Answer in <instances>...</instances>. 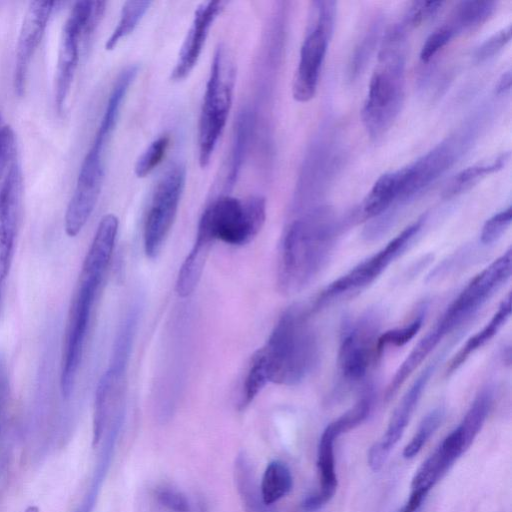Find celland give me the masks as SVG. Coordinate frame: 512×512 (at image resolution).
I'll use <instances>...</instances> for the list:
<instances>
[{"label": "cell", "mask_w": 512, "mask_h": 512, "mask_svg": "<svg viewBox=\"0 0 512 512\" xmlns=\"http://www.w3.org/2000/svg\"><path fill=\"white\" fill-rule=\"evenodd\" d=\"M311 313V307L295 304L281 314L266 343L251 357L240 409L247 407L267 383L297 385L314 370L319 344Z\"/></svg>", "instance_id": "obj_1"}, {"label": "cell", "mask_w": 512, "mask_h": 512, "mask_svg": "<svg viewBox=\"0 0 512 512\" xmlns=\"http://www.w3.org/2000/svg\"><path fill=\"white\" fill-rule=\"evenodd\" d=\"M118 231V219L105 215L98 224L84 258L68 310L63 337L60 391L65 399L73 393L82 360L92 309L109 266Z\"/></svg>", "instance_id": "obj_2"}, {"label": "cell", "mask_w": 512, "mask_h": 512, "mask_svg": "<svg viewBox=\"0 0 512 512\" xmlns=\"http://www.w3.org/2000/svg\"><path fill=\"white\" fill-rule=\"evenodd\" d=\"M342 230L327 207L314 208L291 221L281 238L277 285L294 294L310 285L324 269Z\"/></svg>", "instance_id": "obj_3"}, {"label": "cell", "mask_w": 512, "mask_h": 512, "mask_svg": "<svg viewBox=\"0 0 512 512\" xmlns=\"http://www.w3.org/2000/svg\"><path fill=\"white\" fill-rule=\"evenodd\" d=\"M405 30L392 28L385 35L378 65L369 83L361 117L370 138L378 140L390 129L404 100Z\"/></svg>", "instance_id": "obj_4"}, {"label": "cell", "mask_w": 512, "mask_h": 512, "mask_svg": "<svg viewBox=\"0 0 512 512\" xmlns=\"http://www.w3.org/2000/svg\"><path fill=\"white\" fill-rule=\"evenodd\" d=\"M265 219L266 201L262 196H221L203 211L196 238L211 244L220 240L229 245H245L257 236Z\"/></svg>", "instance_id": "obj_5"}, {"label": "cell", "mask_w": 512, "mask_h": 512, "mask_svg": "<svg viewBox=\"0 0 512 512\" xmlns=\"http://www.w3.org/2000/svg\"><path fill=\"white\" fill-rule=\"evenodd\" d=\"M235 71L227 51L219 45L214 53L198 126V161L209 165L225 128L232 105Z\"/></svg>", "instance_id": "obj_6"}, {"label": "cell", "mask_w": 512, "mask_h": 512, "mask_svg": "<svg viewBox=\"0 0 512 512\" xmlns=\"http://www.w3.org/2000/svg\"><path fill=\"white\" fill-rule=\"evenodd\" d=\"M138 319L139 306L133 305L119 327L108 367L98 382L93 412V446L100 442L109 417L122 403Z\"/></svg>", "instance_id": "obj_7"}, {"label": "cell", "mask_w": 512, "mask_h": 512, "mask_svg": "<svg viewBox=\"0 0 512 512\" xmlns=\"http://www.w3.org/2000/svg\"><path fill=\"white\" fill-rule=\"evenodd\" d=\"M106 7L104 1H77L66 19L60 38L55 74V105L62 113L79 61L80 42L98 26Z\"/></svg>", "instance_id": "obj_8"}, {"label": "cell", "mask_w": 512, "mask_h": 512, "mask_svg": "<svg viewBox=\"0 0 512 512\" xmlns=\"http://www.w3.org/2000/svg\"><path fill=\"white\" fill-rule=\"evenodd\" d=\"M511 270L512 252L508 250L465 286L431 328L433 333L442 341L467 323L510 278Z\"/></svg>", "instance_id": "obj_9"}, {"label": "cell", "mask_w": 512, "mask_h": 512, "mask_svg": "<svg viewBox=\"0 0 512 512\" xmlns=\"http://www.w3.org/2000/svg\"><path fill=\"white\" fill-rule=\"evenodd\" d=\"M423 225L419 219L403 229L383 248L326 286L311 305L312 311L361 291L377 279L410 245Z\"/></svg>", "instance_id": "obj_10"}, {"label": "cell", "mask_w": 512, "mask_h": 512, "mask_svg": "<svg viewBox=\"0 0 512 512\" xmlns=\"http://www.w3.org/2000/svg\"><path fill=\"white\" fill-rule=\"evenodd\" d=\"M185 180V168L180 164H173L161 176L155 187L143 230L144 251L151 259L158 256L170 232Z\"/></svg>", "instance_id": "obj_11"}, {"label": "cell", "mask_w": 512, "mask_h": 512, "mask_svg": "<svg viewBox=\"0 0 512 512\" xmlns=\"http://www.w3.org/2000/svg\"><path fill=\"white\" fill-rule=\"evenodd\" d=\"M107 143L95 136L83 159L64 218L65 232L69 237L81 232L97 204L104 180L103 153Z\"/></svg>", "instance_id": "obj_12"}, {"label": "cell", "mask_w": 512, "mask_h": 512, "mask_svg": "<svg viewBox=\"0 0 512 512\" xmlns=\"http://www.w3.org/2000/svg\"><path fill=\"white\" fill-rule=\"evenodd\" d=\"M377 324L371 317H363L345 326L338 349V367L343 379L355 383L367 374L379 358L376 350Z\"/></svg>", "instance_id": "obj_13"}, {"label": "cell", "mask_w": 512, "mask_h": 512, "mask_svg": "<svg viewBox=\"0 0 512 512\" xmlns=\"http://www.w3.org/2000/svg\"><path fill=\"white\" fill-rule=\"evenodd\" d=\"M23 177L12 163L0 188V313L21 215Z\"/></svg>", "instance_id": "obj_14"}, {"label": "cell", "mask_w": 512, "mask_h": 512, "mask_svg": "<svg viewBox=\"0 0 512 512\" xmlns=\"http://www.w3.org/2000/svg\"><path fill=\"white\" fill-rule=\"evenodd\" d=\"M435 369V363L427 366L396 406L381 439L372 445L368 452V464L372 470H379L390 452L402 437Z\"/></svg>", "instance_id": "obj_15"}, {"label": "cell", "mask_w": 512, "mask_h": 512, "mask_svg": "<svg viewBox=\"0 0 512 512\" xmlns=\"http://www.w3.org/2000/svg\"><path fill=\"white\" fill-rule=\"evenodd\" d=\"M54 1H32L25 12L16 46L13 85L23 96L29 66L54 9Z\"/></svg>", "instance_id": "obj_16"}, {"label": "cell", "mask_w": 512, "mask_h": 512, "mask_svg": "<svg viewBox=\"0 0 512 512\" xmlns=\"http://www.w3.org/2000/svg\"><path fill=\"white\" fill-rule=\"evenodd\" d=\"M332 31L318 23L310 22L308 25L292 85L293 97L298 102H308L316 93L320 70Z\"/></svg>", "instance_id": "obj_17"}, {"label": "cell", "mask_w": 512, "mask_h": 512, "mask_svg": "<svg viewBox=\"0 0 512 512\" xmlns=\"http://www.w3.org/2000/svg\"><path fill=\"white\" fill-rule=\"evenodd\" d=\"M458 151L456 140L449 139L414 163L402 168V186L398 205L412 199L449 169L455 162Z\"/></svg>", "instance_id": "obj_18"}, {"label": "cell", "mask_w": 512, "mask_h": 512, "mask_svg": "<svg viewBox=\"0 0 512 512\" xmlns=\"http://www.w3.org/2000/svg\"><path fill=\"white\" fill-rule=\"evenodd\" d=\"M227 4V1L211 0L197 6L192 23L178 53L175 66L171 71L173 81L185 79L194 69L213 23L224 11Z\"/></svg>", "instance_id": "obj_19"}, {"label": "cell", "mask_w": 512, "mask_h": 512, "mask_svg": "<svg viewBox=\"0 0 512 512\" xmlns=\"http://www.w3.org/2000/svg\"><path fill=\"white\" fill-rule=\"evenodd\" d=\"M467 449L461 431L456 427L418 468L412 479L411 493L426 496Z\"/></svg>", "instance_id": "obj_20"}, {"label": "cell", "mask_w": 512, "mask_h": 512, "mask_svg": "<svg viewBox=\"0 0 512 512\" xmlns=\"http://www.w3.org/2000/svg\"><path fill=\"white\" fill-rule=\"evenodd\" d=\"M337 438L334 430L328 425L321 435L317 452L320 489L301 502L302 512H315L321 509L336 492L338 480L335 469L334 442Z\"/></svg>", "instance_id": "obj_21"}, {"label": "cell", "mask_w": 512, "mask_h": 512, "mask_svg": "<svg viewBox=\"0 0 512 512\" xmlns=\"http://www.w3.org/2000/svg\"><path fill=\"white\" fill-rule=\"evenodd\" d=\"M401 185L402 169L381 175L361 204V217L372 219L390 208L397 210Z\"/></svg>", "instance_id": "obj_22"}, {"label": "cell", "mask_w": 512, "mask_h": 512, "mask_svg": "<svg viewBox=\"0 0 512 512\" xmlns=\"http://www.w3.org/2000/svg\"><path fill=\"white\" fill-rule=\"evenodd\" d=\"M511 314V295L502 301L497 311L494 313L492 318L486 325L471 336L461 349L451 359L447 374L455 372L465 361L478 349L483 347L489 342L500 330V328L506 323Z\"/></svg>", "instance_id": "obj_23"}, {"label": "cell", "mask_w": 512, "mask_h": 512, "mask_svg": "<svg viewBox=\"0 0 512 512\" xmlns=\"http://www.w3.org/2000/svg\"><path fill=\"white\" fill-rule=\"evenodd\" d=\"M234 479L245 512H274L271 506L265 504L260 485L257 484L244 453L239 454L235 459Z\"/></svg>", "instance_id": "obj_24"}, {"label": "cell", "mask_w": 512, "mask_h": 512, "mask_svg": "<svg viewBox=\"0 0 512 512\" xmlns=\"http://www.w3.org/2000/svg\"><path fill=\"white\" fill-rule=\"evenodd\" d=\"M211 244L195 239L193 247L181 265L177 280L176 292L180 297L193 293L202 276Z\"/></svg>", "instance_id": "obj_25"}, {"label": "cell", "mask_w": 512, "mask_h": 512, "mask_svg": "<svg viewBox=\"0 0 512 512\" xmlns=\"http://www.w3.org/2000/svg\"><path fill=\"white\" fill-rule=\"evenodd\" d=\"M497 2L469 0L460 2L454 9L450 23L453 32L473 31L484 24L495 12Z\"/></svg>", "instance_id": "obj_26"}, {"label": "cell", "mask_w": 512, "mask_h": 512, "mask_svg": "<svg viewBox=\"0 0 512 512\" xmlns=\"http://www.w3.org/2000/svg\"><path fill=\"white\" fill-rule=\"evenodd\" d=\"M253 126L250 111H242L235 123L234 134L227 167L226 188H232L237 181L249 146Z\"/></svg>", "instance_id": "obj_27"}, {"label": "cell", "mask_w": 512, "mask_h": 512, "mask_svg": "<svg viewBox=\"0 0 512 512\" xmlns=\"http://www.w3.org/2000/svg\"><path fill=\"white\" fill-rule=\"evenodd\" d=\"M292 488V475L282 461L270 462L263 474L260 490L266 505L272 506L286 496Z\"/></svg>", "instance_id": "obj_28"}, {"label": "cell", "mask_w": 512, "mask_h": 512, "mask_svg": "<svg viewBox=\"0 0 512 512\" xmlns=\"http://www.w3.org/2000/svg\"><path fill=\"white\" fill-rule=\"evenodd\" d=\"M493 402V392L489 388L481 390L474 398L461 423L457 426L470 447L483 427Z\"/></svg>", "instance_id": "obj_29"}, {"label": "cell", "mask_w": 512, "mask_h": 512, "mask_svg": "<svg viewBox=\"0 0 512 512\" xmlns=\"http://www.w3.org/2000/svg\"><path fill=\"white\" fill-rule=\"evenodd\" d=\"M507 158L508 154L504 153L489 164H478L460 171L445 188L443 196L451 198L467 191L486 175L501 169L507 161Z\"/></svg>", "instance_id": "obj_30"}, {"label": "cell", "mask_w": 512, "mask_h": 512, "mask_svg": "<svg viewBox=\"0 0 512 512\" xmlns=\"http://www.w3.org/2000/svg\"><path fill=\"white\" fill-rule=\"evenodd\" d=\"M151 4V1H126L117 25L105 43V49L113 50L123 38L130 35Z\"/></svg>", "instance_id": "obj_31"}, {"label": "cell", "mask_w": 512, "mask_h": 512, "mask_svg": "<svg viewBox=\"0 0 512 512\" xmlns=\"http://www.w3.org/2000/svg\"><path fill=\"white\" fill-rule=\"evenodd\" d=\"M373 398L372 392L368 391L352 408L329 424L338 437L366 420L372 410Z\"/></svg>", "instance_id": "obj_32"}, {"label": "cell", "mask_w": 512, "mask_h": 512, "mask_svg": "<svg viewBox=\"0 0 512 512\" xmlns=\"http://www.w3.org/2000/svg\"><path fill=\"white\" fill-rule=\"evenodd\" d=\"M444 418V410L436 408L430 411L421 421L416 433L405 446L403 456L406 459L415 457L428 439L435 433Z\"/></svg>", "instance_id": "obj_33"}, {"label": "cell", "mask_w": 512, "mask_h": 512, "mask_svg": "<svg viewBox=\"0 0 512 512\" xmlns=\"http://www.w3.org/2000/svg\"><path fill=\"white\" fill-rule=\"evenodd\" d=\"M169 144L170 138L167 135L160 136L152 141L138 157L134 166L135 175L138 178L148 176L164 159Z\"/></svg>", "instance_id": "obj_34"}, {"label": "cell", "mask_w": 512, "mask_h": 512, "mask_svg": "<svg viewBox=\"0 0 512 512\" xmlns=\"http://www.w3.org/2000/svg\"><path fill=\"white\" fill-rule=\"evenodd\" d=\"M423 323V314L403 327L394 328L378 335L376 350L379 357L387 347H400L410 341L419 331Z\"/></svg>", "instance_id": "obj_35"}, {"label": "cell", "mask_w": 512, "mask_h": 512, "mask_svg": "<svg viewBox=\"0 0 512 512\" xmlns=\"http://www.w3.org/2000/svg\"><path fill=\"white\" fill-rule=\"evenodd\" d=\"M512 220L511 206L490 217L483 225L480 241L484 245H491L498 241L510 226Z\"/></svg>", "instance_id": "obj_36"}, {"label": "cell", "mask_w": 512, "mask_h": 512, "mask_svg": "<svg viewBox=\"0 0 512 512\" xmlns=\"http://www.w3.org/2000/svg\"><path fill=\"white\" fill-rule=\"evenodd\" d=\"M378 26L374 25L363 37L359 45L356 47L353 58L350 64V75L352 78L356 77L364 69L367 60L369 59L375 42L378 38Z\"/></svg>", "instance_id": "obj_37"}, {"label": "cell", "mask_w": 512, "mask_h": 512, "mask_svg": "<svg viewBox=\"0 0 512 512\" xmlns=\"http://www.w3.org/2000/svg\"><path fill=\"white\" fill-rule=\"evenodd\" d=\"M443 5L442 1H414L407 11L405 22L408 26H419L435 17Z\"/></svg>", "instance_id": "obj_38"}, {"label": "cell", "mask_w": 512, "mask_h": 512, "mask_svg": "<svg viewBox=\"0 0 512 512\" xmlns=\"http://www.w3.org/2000/svg\"><path fill=\"white\" fill-rule=\"evenodd\" d=\"M511 40V25L501 29L486 39L475 51L477 62H483L495 56Z\"/></svg>", "instance_id": "obj_39"}, {"label": "cell", "mask_w": 512, "mask_h": 512, "mask_svg": "<svg viewBox=\"0 0 512 512\" xmlns=\"http://www.w3.org/2000/svg\"><path fill=\"white\" fill-rule=\"evenodd\" d=\"M455 35L453 30L448 26H442L432 32L425 40L421 51L420 60L424 63L429 62L445 45L449 43Z\"/></svg>", "instance_id": "obj_40"}, {"label": "cell", "mask_w": 512, "mask_h": 512, "mask_svg": "<svg viewBox=\"0 0 512 512\" xmlns=\"http://www.w3.org/2000/svg\"><path fill=\"white\" fill-rule=\"evenodd\" d=\"M155 497L158 503L170 512H191L187 497L174 488L160 487L156 490Z\"/></svg>", "instance_id": "obj_41"}, {"label": "cell", "mask_w": 512, "mask_h": 512, "mask_svg": "<svg viewBox=\"0 0 512 512\" xmlns=\"http://www.w3.org/2000/svg\"><path fill=\"white\" fill-rule=\"evenodd\" d=\"M16 149L15 135L12 128L5 123L0 112V178L11 166Z\"/></svg>", "instance_id": "obj_42"}, {"label": "cell", "mask_w": 512, "mask_h": 512, "mask_svg": "<svg viewBox=\"0 0 512 512\" xmlns=\"http://www.w3.org/2000/svg\"><path fill=\"white\" fill-rule=\"evenodd\" d=\"M9 390L8 367L5 354L0 351V422L6 406Z\"/></svg>", "instance_id": "obj_43"}, {"label": "cell", "mask_w": 512, "mask_h": 512, "mask_svg": "<svg viewBox=\"0 0 512 512\" xmlns=\"http://www.w3.org/2000/svg\"><path fill=\"white\" fill-rule=\"evenodd\" d=\"M511 88V71L508 70L505 73L502 74L501 78L499 79V82L496 86V94H505L508 92Z\"/></svg>", "instance_id": "obj_44"}, {"label": "cell", "mask_w": 512, "mask_h": 512, "mask_svg": "<svg viewBox=\"0 0 512 512\" xmlns=\"http://www.w3.org/2000/svg\"><path fill=\"white\" fill-rule=\"evenodd\" d=\"M24 512H39V509L36 506H29L24 510Z\"/></svg>", "instance_id": "obj_45"}, {"label": "cell", "mask_w": 512, "mask_h": 512, "mask_svg": "<svg viewBox=\"0 0 512 512\" xmlns=\"http://www.w3.org/2000/svg\"><path fill=\"white\" fill-rule=\"evenodd\" d=\"M74 512H81V511H74Z\"/></svg>", "instance_id": "obj_46"}]
</instances>
